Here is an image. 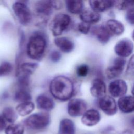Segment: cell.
<instances>
[{
    "mask_svg": "<svg viewBox=\"0 0 134 134\" xmlns=\"http://www.w3.org/2000/svg\"><path fill=\"white\" fill-rule=\"evenodd\" d=\"M49 91L56 99L65 102L71 99L74 93V84L69 77L59 75L54 77L51 81Z\"/></svg>",
    "mask_w": 134,
    "mask_h": 134,
    "instance_id": "obj_1",
    "label": "cell"
},
{
    "mask_svg": "<svg viewBox=\"0 0 134 134\" xmlns=\"http://www.w3.org/2000/svg\"><path fill=\"white\" fill-rule=\"evenodd\" d=\"M47 46V40L45 35L40 31H35L29 37L26 52L32 60L40 61L44 55Z\"/></svg>",
    "mask_w": 134,
    "mask_h": 134,
    "instance_id": "obj_2",
    "label": "cell"
},
{
    "mask_svg": "<svg viewBox=\"0 0 134 134\" xmlns=\"http://www.w3.org/2000/svg\"><path fill=\"white\" fill-rule=\"evenodd\" d=\"M51 118L47 112H39L31 114L23 121L24 125L29 129L41 130L50 124Z\"/></svg>",
    "mask_w": 134,
    "mask_h": 134,
    "instance_id": "obj_3",
    "label": "cell"
},
{
    "mask_svg": "<svg viewBox=\"0 0 134 134\" xmlns=\"http://www.w3.org/2000/svg\"><path fill=\"white\" fill-rule=\"evenodd\" d=\"M62 6L59 1H38L35 3L34 9L37 16L46 19L51 16L54 9H60Z\"/></svg>",
    "mask_w": 134,
    "mask_h": 134,
    "instance_id": "obj_4",
    "label": "cell"
},
{
    "mask_svg": "<svg viewBox=\"0 0 134 134\" xmlns=\"http://www.w3.org/2000/svg\"><path fill=\"white\" fill-rule=\"evenodd\" d=\"M71 19L69 15L66 14L60 13L57 14L49 24V28L55 37L61 35L70 26Z\"/></svg>",
    "mask_w": 134,
    "mask_h": 134,
    "instance_id": "obj_5",
    "label": "cell"
},
{
    "mask_svg": "<svg viewBox=\"0 0 134 134\" xmlns=\"http://www.w3.org/2000/svg\"><path fill=\"white\" fill-rule=\"evenodd\" d=\"M12 9L21 24L27 25L31 21L32 16L31 10L24 2H15L12 5Z\"/></svg>",
    "mask_w": 134,
    "mask_h": 134,
    "instance_id": "obj_6",
    "label": "cell"
},
{
    "mask_svg": "<svg viewBox=\"0 0 134 134\" xmlns=\"http://www.w3.org/2000/svg\"><path fill=\"white\" fill-rule=\"evenodd\" d=\"M87 107V103L84 99L81 98L72 99L68 104V114L73 117L83 116L86 111Z\"/></svg>",
    "mask_w": 134,
    "mask_h": 134,
    "instance_id": "obj_7",
    "label": "cell"
},
{
    "mask_svg": "<svg viewBox=\"0 0 134 134\" xmlns=\"http://www.w3.org/2000/svg\"><path fill=\"white\" fill-rule=\"evenodd\" d=\"M133 44L129 39L124 38L116 44L114 50L117 55L120 58L129 57L133 52Z\"/></svg>",
    "mask_w": 134,
    "mask_h": 134,
    "instance_id": "obj_8",
    "label": "cell"
},
{
    "mask_svg": "<svg viewBox=\"0 0 134 134\" xmlns=\"http://www.w3.org/2000/svg\"><path fill=\"white\" fill-rule=\"evenodd\" d=\"M126 64V60L122 58H117L113 61L111 66L106 70V75L108 79H113L119 76L122 72Z\"/></svg>",
    "mask_w": 134,
    "mask_h": 134,
    "instance_id": "obj_9",
    "label": "cell"
},
{
    "mask_svg": "<svg viewBox=\"0 0 134 134\" xmlns=\"http://www.w3.org/2000/svg\"><path fill=\"white\" fill-rule=\"evenodd\" d=\"M100 109L107 115L113 116L117 113V107L115 99L109 96H104L98 103Z\"/></svg>",
    "mask_w": 134,
    "mask_h": 134,
    "instance_id": "obj_10",
    "label": "cell"
},
{
    "mask_svg": "<svg viewBox=\"0 0 134 134\" xmlns=\"http://www.w3.org/2000/svg\"><path fill=\"white\" fill-rule=\"evenodd\" d=\"M110 95L114 97H121L126 93L128 86L126 82L121 79L115 80L111 82L108 86Z\"/></svg>",
    "mask_w": 134,
    "mask_h": 134,
    "instance_id": "obj_11",
    "label": "cell"
},
{
    "mask_svg": "<svg viewBox=\"0 0 134 134\" xmlns=\"http://www.w3.org/2000/svg\"><path fill=\"white\" fill-rule=\"evenodd\" d=\"M100 120L99 111L94 109L86 110L81 118L82 124L88 127H92L97 124Z\"/></svg>",
    "mask_w": 134,
    "mask_h": 134,
    "instance_id": "obj_12",
    "label": "cell"
},
{
    "mask_svg": "<svg viewBox=\"0 0 134 134\" xmlns=\"http://www.w3.org/2000/svg\"><path fill=\"white\" fill-rule=\"evenodd\" d=\"M92 32L97 40L103 44L107 43L112 36L105 24L93 27Z\"/></svg>",
    "mask_w": 134,
    "mask_h": 134,
    "instance_id": "obj_13",
    "label": "cell"
},
{
    "mask_svg": "<svg viewBox=\"0 0 134 134\" xmlns=\"http://www.w3.org/2000/svg\"><path fill=\"white\" fill-rule=\"evenodd\" d=\"M106 91V84L103 80L100 78H96L92 81L90 92L94 97L100 98L105 96Z\"/></svg>",
    "mask_w": 134,
    "mask_h": 134,
    "instance_id": "obj_14",
    "label": "cell"
},
{
    "mask_svg": "<svg viewBox=\"0 0 134 134\" xmlns=\"http://www.w3.org/2000/svg\"><path fill=\"white\" fill-rule=\"evenodd\" d=\"M38 66V64L36 62H29L19 64L16 70V76H25L30 77L35 72Z\"/></svg>",
    "mask_w": 134,
    "mask_h": 134,
    "instance_id": "obj_15",
    "label": "cell"
},
{
    "mask_svg": "<svg viewBox=\"0 0 134 134\" xmlns=\"http://www.w3.org/2000/svg\"><path fill=\"white\" fill-rule=\"evenodd\" d=\"M37 107L44 111H50L53 109L55 104L52 99L46 94L39 95L36 99Z\"/></svg>",
    "mask_w": 134,
    "mask_h": 134,
    "instance_id": "obj_16",
    "label": "cell"
},
{
    "mask_svg": "<svg viewBox=\"0 0 134 134\" xmlns=\"http://www.w3.org/2000/svg\"><path fill=\"white\" fill-rule=\"evenodd\" d=\"M118 106L121 111L130 113L134 111V96H124L118 99Z\"/></svg>",
    "mask_w": 134,
    "mask_h": 134,
    "instance_id": "obj_17",
    "label": "cell"
},
{
    "mask_svg": "<svg viewBox=\"0 0 134 134\" xmlns=\"http://www.w3.org/2000/svg\"><path fill=\"white\" fill-rule=\"evenodd\" d=\"M54 42L55 46L64 53H70L74 48V42L67 37H56L54 39Z\"/></svg>",
    "mask_w": 134,
    "mask_h": 134,
    "instance_id": "obj_18",
    "label": "cell"
},
{
    "mask_svg": "<svg viewBox=\"0 0 134 134\" xmlns=\"http://www.w3.org/2000/svg\"><path fill=\"white\" fill-rule=\"evenodd\" d=\"M89 4L92 10L98 13L106 11L111 8L115 5V1H90Z\"/></svg>",
    "mask_w": 134,
    "mask_h": 134,
    "instance_id": "obj_19",
    "label": "cell"
},
{
    "mask_svg": "<svg viewBox=\"0 0 134 134\" xmlns=\"http://www.w3.org/2000/svg\"><path fill=\"white\" fill-rule=\"evenodd\" d=\"M80 18L82 21L91 24L98 22L100 19V15L98 13L87 9L80 13Z\"/></svg>",
    "mask_w": 134,
    "mask_h": 134,
    "instance_id": "obj_20",
    "label": "cell"
},
{
    "mask_svg": "<svg viewBox=\"0 0 134 134\" xmlns=\"http://www.w3.org/2000/svg\"><path fill=\"white\" fill-rule=\"evenodd\" d=\"M75 127L72 120L68 118L62 119L59 124L58 134H75Z\"/></svg>",
    "mask_w": 134,
    "mask_h": 134,
    "instance_id": "obj_21",
    "label": "cell"
},
{
    "mask_svg": "<svg viewBox=\"0 0 134 134\" xmlns=\"http://www.w3.org/2000/svg\"><path fill=\"white\" fill-rule=\"evenodd\" d=\"M105 25L112 35H120L124 32L125 30L124 25L115 19H109L105 23Z\"/></svg>",
    "mask_w": 134,
    "mask_h": 134,
    "instance_id": "obj_22",
    "label": "cell"
},
{
    "mask_svg": "<svg viewBox=\"0 0 134 134\" xmlns=\"http://www.w3.org/2000/svg\"><path fill=\"white\" fill-rule=\"evenodd\" d=\"M31 99L29 89L26 88H17L14 96V100L19 103L30 101Z\"/></svg>",
    "mask_w": 134,
    "mask_h": 134,
    "instance_id": "obj_23",
    "label": "cell"
},
{
    "mask_svg": "<svg viewBox=\"0 0 134 134\" xmlns=\"http://www.w3.org/2000/svg\"><path fill=\"white\" fill-rule=\"evenodd\" d=\"M35 109V104L31 101L19 103L16 107V110L18 114L21 116L28 115Z\"/></svg>",
    "mask_w": 134,
    "mask_h": 134,
    "instance_id": "obj_24",
    "label": "cell"
},
{
    "mask_svg": "<svg viewBox=\"0 0 134 134\" xmlns=\"http://www.w3.org/2000/svg\"><path fill=\"white\" fill-rule=\"evenodd\" d=\"M68 10L72 14H80L83 10V2L82 1L68 0L65 2Z\"/></svg>",
    "mask_w": 134,
    "mask_h": 134,
    "instance_id": "obj_25",
    "label": "cell"
},
{
    "mask_svg": "<svg viewBox=\"0 0 134 134\" xmlns=\"http://www.w3.org/2000/svg\"><path fill=\"white\" fill-rule=\"evenodd\" d=\"M2 115L6 122L10 124H14L18 117L16 109L12 106H7L4 108Z\"/></svg>",
    "mask_w": 134,
    "mask_h": 134,
    "instance_id": "obj_26",
    "label": "cell"
},
{
    "mask_svg": "<svg viewBox=\"0 0 134 134\" xmlns=\"http://www.w3.org/2000/svg\"><path fill=\"white\" fill-rule=\"evenodd\" d=\"M24 128L19 124H10L5 129V134H24Z\"/></svg>",
    "mask_w": 134,
    "mask_h": 134,
    "instance_id": "obj_27",
    "label": "cell"
},
{
    "mask_svg": "<svg viewBox=\"0 0 134 134\" xmlns=\"http://www.w3.org/2000/svg\"><path fill=\"white\" fill-rule=\"evenodd\" d=\"M12 70L13 66L9 62L3 61L0 63V77L9 74Z\"/></svg>",
    "mask_w": 134,
    "mask_h": 134,
    "instance_id": "obj_28",
    "label": "cell"
},
{
    "mask_svg": "<svg viewBox=\"0 0 134 134\" xmlns=\"http://www.w3.org/2000/svg\"><path fill=\"white\" fill-rule=\"evenodd\" d=\"M116 8L120 10H125L134 7V1H115V5Z\"/></svg>",
    "mask_w": 134,
    "mask_h": 134,
    "instance_id": "obj_29",
    "label": "cell"
},
{
    "mask_svg": "<svg viewBox=\"0 0 134 134\" xmlns=\"http://www.w3.org/2000/svg\"><path fill=\"white\" fill-rule=\"evenodd\" d=\"M125 75L126 77L129 79H132L134 78V54L130 57L129 60L126 70Z\"/></svg>",
    "mask_w": 134,
    "mask_h": 134,
    "instance_id": "obj_30",
    "label": "cell"
},
{
    "mask_svg": "<svg viewBox=\"0 0 134 134\" xmlns=\"http://www.w3.org/2000/svg\"><path fill=\"white\" fill-rule=\"evenodd\" d=\"M89 72V67L85 64L79 65L76 69V74L78 76L81 77H86Z\"/></svg>",
    "mask_w": 134,
    "mask_h": 134,
    "instance_id": "obj_31",
    "label": "cell"
},
{
    "mask_svg": "<svg viewBox=\"0 0 134 134\" xmlns=\"http://www.w3.org/2000/svg\"><path fill=\"white\" fill-rule=\"evenodd\" d=\"M91 28V24L82 21L78 24L77 29L78 30L83 34H87Z\"/></svg>",
    "mask_w": 134,
    "mask_h": 134,
    "instance_id": "obj_32",
    "label": "cell"
},
{
    "mask_svg": "<svg viewBox=\"0 0 134 134\" xmlns=\"http://www.w3.org/2000/svg\"><path fill=\"white\" fill-rule=\"evenodd\" d=\"M126 19L129 24L134 25V7L128 9L126 14Z\"/></svg>",
    "mask_w": 134,
    "mask_h": 134,
    "instance_id": "obj_33",
    "label": "cell"
},
{
    "mask_svg": "<svg viewBox=\"0 0 134 134\" xmlns=\"http://www.w3.org/2000/svg\"><path fill=\"white\" fill-rule=\"evenodd\" d=\"M61 58V53L57 50L52 51L50 54V60L54 63L59 62Z\"/></svg>",
    "mask_w": 134,
    "mask_h": 134,
    "instance_id": "obj_34",
    "label": "cell"
},
{
    "mask_svg": "<svg viewBox=\"0 0 134 134\" xmlns=\"http://www.w3.org/2000/svg\"><path fill=\"white\" fill-rule=\"evenodd\" d=\"M6 127V121L3 118L2 115H0V131L5 129Z\"/></svg>",
    "mask_w": 134,
    "mask_h": 134,
    "instance_id": "obj_35",
    "label": "cell"
},
{
    "mask_svg": "<svg viewBox=\"0 0 134 134\" xmlns=\"http://www.w3.org/2000/svg\"><path fill=\"white\" fill-rule=\"evenodd\" d=\"M131 124L132 125L133 127H134V117L131 119Z\"/></svg>",
    "mask_w": 134,
    "mask_h": 134,
    "instance_id": "obj_36",
    "label": "cell"
},
{
    "mask_svg": "<svg viewBox=\"0 0 134 134\" xmlns=\"http://www.w3.org/2000/svg\"><path fill=\"white\" fill-rule=\"evenodd\" d=\"M131 92H132V95H133V96H134V86H133V87H132V89Z\"/></svg>",
    "mask_w": 134,
    "mask_h": 134,
    "instance_id": "obj_37",
    "label": "cell"
},
{
    "mask_svg": "<svg viewBox=\"0 0 134 134\" xmlns=\"http://www.w3.org/2000/svg\"><path fill=\"white\" fill-rule=\"evenodd\" d=\"M132 37H133V40H134V31H133V34H132Z\"/></svg>",
    "mask_w": 134,
    "mask_h": 134,
    "instance_id": "obj_38",
    "label": "cell"
}]
</instances>
